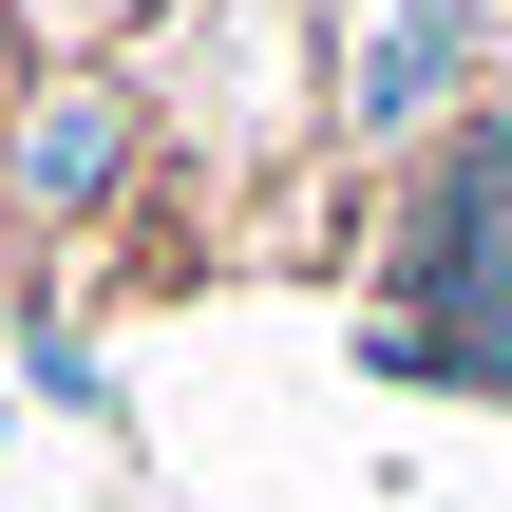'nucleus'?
Here are the masks:
<instances>
[{
    "label": "nucleus",
    "mask_w": 512,
    "mask_h": 512,
    "mask_svg": "<svg viewBox=\"0 0 512 512\" xmlns=\"http://www.w3.org/2000/svg\"><path fill=\"white\" fill-rule=\"evenodd\" d=\"M114 95H133V76H76V95L38 114V152H19V171H38V190H95V171H114Z\"/></svg>",
    "instance_id": "obj_2"
},
{
    "label": "nucleus",
    "mask_w": 512,
    "mask_h": 512,
    "mask_svg": "<svg viewBox=\"0 0 512 512\" xmlns=\"http://www.w3.org/2000/svg\"><path fill=\"white\" fill-rule=\"evenodd\" d=\"M38 19H133V0H38Z\"/></svg>",
    "instance_id": "obj_3"
},
{
    "label": "nucleus",
    "mask_w": 512,
    "mask_h": 512,
    "mask_svg": "<svg viewBox=\"0 0 512 512\" xmlns=\"http://www.w3.org/2000/svg\"><path fill=\"white\" fill-rule=\"evenodd\" d=\"M456 95V0H380V38H361V114L399 133V114H437Z\"/></svg>",
    "instance_id": "obj_1"
}]
</instances>
